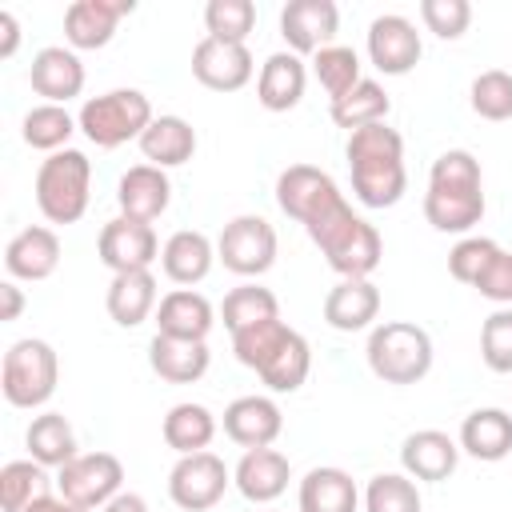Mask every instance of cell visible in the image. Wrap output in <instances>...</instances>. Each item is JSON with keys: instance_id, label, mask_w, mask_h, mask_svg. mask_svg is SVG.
I'll use <instances>...</instances> for the list:
<instances>
[{"instance_id": "obj_1", "label": "cell", "mask_w": 512, "mask_h": 512, "mask_svg": "<svg viewBox=\"0 0 512 512\" xmlns=\"http://www.w3.org/2000/svg\"><path fill=\"white\" fill-rule=\"evenodd\" d=\"M424 220L436 232H468L484 220V176L480 160L464 148H448L432 160Z\"/></svg>"}, {"instance_id": "obj_2", "label": "cell", "mask_w": 512, "mask_h": 512, "mask_svg": "<svg viewBox=\"0 0 512 512\" xmlns=\"http://www.w3.org/2000/svg\"><path fill=\"white\" fill-rule=\"evenodd\" d=\"M348 168H352V192L364 208H392L404 188H408V172H404V140L396 128L380 124H364L356 132H348Z\"/></svg>"}, {"instance_id": "obj_3", "label": "cell", "mask_w": 512, "mask_h": 512, "mask_svg": "<svg viewBox=\"0 0 512 512\" xmlns=\"http://www.w3.org/2000/svg\"><path fill=\"white\" fill-rule=\"evenodd\" d=\"M308 240L320 248V256L328 260V268L340 280H368L384 256V240L380 232L352 212V204H340L332 216H324L320 224L308 228Z\"/></svg>"}, {"instance_id": "obj_4", "label": "cell", "mask_w": 512, "mask_h": 512, "mask_svg": "<svg viewBox=\"0 0 512 512\" xmlns=\"http://www.w3.org/2000/svg\"><path fill=\"white\" fill-rule=\"evenodd\" d=\"M368 368L384 384H416L432 372V336L412 320H384L368 336Z\"/></svg>"}, {"instance_id": "obj_5", "label": "cell", "mask_w": 512, "mask_h": 512, "mask_svg": "<svg viewBox=\"0 0 512 512\" xmlns=\"http://www.w3.org/2000/svg\"><path fill=\"white\" fill-rule=\"evenodd\" d=\"M152 104L140 88H112V92H100L92 100H84L76 124L80 132L96 144V148H120L128 140H140L144 128L152 124Z\"/></svg>"}, {"instance_id": "obj_6", "label": "cell", "mask_w": 512, "mask_h": 512, "mask_svg": "<svg viewBox=\"0 0 512 512\" xmlns=\"http://www.w3.org/2000/svg\"><path fill=\"white\" fill-rule=\"evenodd\" d=\"M88 188H92L88 156L76 148L52 152L36 172V208L52 224H76L88 212Z\"/></svg>"}, {"instance_id": "obj_7", "label": "cell", "mask_w": 512, "mask_h": 512, "mask_svg": "<svg viewBox=\"0 0 512 512\" xmlns=\"http://www.w3.org/2000/svg\"><path fill=\"white\" fill-rule=\"evenodd\" d=\"M60 380V360L56 348L48 340H16L4 352V368H0V388L4 400L12 408H40L48 404V396L56 392Z\"/></svg>"}, {"instance_id": "obj_8", "label": "cell", "mask_w": 512, "mask_h": 512, "mask_svg": "<svg viewBox=\"0 0 512 512\" xmlns=\"http://www.w3.org/2000/svg\"><path fill=\"white\" fill-rule=\"evenodd\" d=\"M276 204L284 216H292L296 224H304V232L312 224H320L324 216H332L344 200V192L336 188V180L324 172V168H312V164H288L280 176H276Z\"/></svg>"}, {"instance_id": "obj_9", "label": "cell", "mask_w": 512, "mask_h": 512, "mask_svg": "<svg viewBox=\"0 0 512 512\" xmlns=\"http://www.w3.org/2000/svg\"><path fill=\"white\" fill-rule=\"evenodd\" d=\"M216 260L236 276H264L276 264V228L264 216H236L216 240Z\"/></svg>"}, {"instance_id": "obj_10", "label": "cell", "mask_w": 512, "mask_h": 512, "mask_svg": "<svg viewBox=\"0 0 512 512\" xmlns=\"http://www.w3.org/2000/svg\"><path fill=\"white\" fill-rule=\"evenodd\" d=\"M124 484V464L112 452H80L76 460H68L56 472V488L68 504L80 508H104L112 496H120Z\"/></svg>"}, {"instance_id": "obj_11", "label": "cell", "mask_w": 512, "mask_h": 512, "mask_svg": "<svg viewBox=\"0 0 512 512\" xmlns=\"http://www.w3.org/2000/svg\"><path fill=\"white\" fill-rule=\"evenodd\" d=\"M228 484H232V472L216 452L180 456L172 464V472H168V496L184 512H208L212 504H220Z\"/></svg>"}, {"instance_id": "obj_12", "label": "cell", "mask_w": 512, "mask_h": 512, "mask_svg": "<svg viewBox=\"0 0 512 512\" xmlns=\"http://www.w3.org/2000/svg\"><path fill=\"white\" fill-rule=\"evenodd\" d=\"M100 264L116 272H144L152 268V260L160 256V240H156V228L152 224H140V220H128V216H116L100 228Z\"/></svg>"}, {"instance_id": "obj_13", "label": "cell", "mask_w": 512, "mask_h": 512, "mask_svg": "<svg viewBox=\"0 0 512 512\" xmlns=\"http://www.w3.org/2000/svg\"><path fill=\"white\" fill-rule=\"evenodd\" d=\"M424 44H420V32L408 16H396V12H384L368 24V56L372 64L384 72V76H404L416 68Z\"/></svg>"}, {"instance_id": "obj_14", "label": "cell", "mask_w": 512, "mask_h": 512, "mask_svg": "<svg viewBox=\"0 0 512 512\" xmlns=\"http://www.w3.org/2000/svg\"><path fill=\"white\" fill-rule=\"evenodd\" d=\"M192 76L212 92H236L252 80V52H248V44L204 36L192 48Z\"/></svg>"}, {"instance_id": "obj_15", "label": "cell", "mask_w": 512, "mask_h": 512, "mask_svg": "<svg viewBox=\"0 0 512 512\" xmlns=\"http://www.w3.org/2000/svg\"><path fill=\"white\" fill-rule=\"evenodd\" d=\"M336 28H340V8L332 0H292L280 8V36L296 56L328 48Z\"/></svg>"}, {"instance_id": "obj_16", "label": "cell", "mask_w": 512, "mask_h": 512, "mask_svg": "<svg viewBox=\"0 0 512 512\" xmlns=\"http://www.w3.org/2000/svg\"><path fill=\"white\" fill-rule=\"evenodd\" d=\"M116 204H120V216H128V220H140V224L160 220L172 204L168 172L156 164H132L116 184Z\"/></svg>"}, {"instance_id": "obj_17", "label": "cell", "mask_w": 512, "mask_h": 512, "mask_svg": "<svg viewBox=\"0 0 512 512\" xmlns=\"http://www.w3.org/2000/svg\"><path fill=\"white\" fill-rule=\"evenodd\" d=\"M284 428V412L272 396H240L224 408V436L232 444L248 448H272V440Z\"/></svg>"}, {"instance_id": "obj_18", "label": "cell", "mask_w": 512, "mask_h": 512, "mask_svg": "<svg viewBox=\"0 0 512 512\" xmlns=\"http://www.w3.org/2000/svg\"><path fill=\"white\" fill-rule=\"evenodd\" d=\"M132 0H76L64 12V40L72 48H104L116 36V24L132 12Z\"/></svg>"}, {"instance_id": "obj_19", "label": "cell", "mask_w": 512, "mask_h": 512, "mask_svg": "<svg viewBox=\"0 0 512 512\" xmlns=\"http://www.w3.org/2000/svg\"><path fill=\"white\" fill-rule=\"evenodd\" d=\"M400 464H404V472H408L412 480L436 484V480H448V476L456 472V464H460V444H456L448 432H440V428H420V432L404 436V444H400Z\"/></svg>"}, {"instance_id": "obj_20", "label": "cell", "mask_w": 512, "mask_h": 512, "mask_svg": "<svg viewBox=\"0 0 512 512\" xmlns=\"http://www.w3.org/2000/svg\"><path fill=\"white\" fill-rule=\"evenodd\" d=\"M28 80H32V92L44 96L48 104H68L84 88V64H80V56L72 48L52 44V48H40L32 56Z\"/></svg>"}, {"instance_id": "obj_21", "label": "cell", "mask_w": 512, "mask_h": 512, "mask_svg": "<svg viewBox=\"0 0 512 512\" xmlns=\"http://www.w3.org/2000/svg\"><path fill=\"white\" fill-rule=\"evenodd\" d=\"M292 480V464L276 448H248L232 472V484L240 488L244 500L252 504H272Z\"/></svg>"}, {"instance_id": "obj_22", "label": "cell", "mask_w": 512, "mask_h": 512, "mask_svg": "<svg viewBox=\"0 0 512 512\" xmlns=\"http://www.w3.org/2000/svg\"><path fill=\"white\" fill-rule=\"evenodd\" d=\"M60 264V236L52 228H20L4 248V268L12 280H48Z\"/></svg>"}, {"instance_id": "obj_23", "label": "cell", "mask_w": 512, "mask_h": 512, "mask_svg": "<svg viewBox=\"0 0 512 512\" xmlns=\"http://www.w3.org/2000/svg\"><path fill=\"white\" fill-rule=\"evenodd\" d=\"M216 324V312L208 304V296L192 292V288H172L168 296H160L156 304V332L160 336H180V340H204Z\"/></svg>"}, {"instance_id": "obj_24", "label": "cell", "mask_w": 512, "mask_h": 512, "mask_svg": "<svg viewBox=\"0 0 512 512\" xmlns=\"http://www.w3.org/2000/svg\"><path fill=\"white\" fill-rule=\"evenodd\" d=\"M148 364L160 380L168 384H196L208 364H212V352L204 340H180V336H152L148 344Z\"/></svg>"}, {"instance_id": "obj_25", "label": "cell", "mask_w": 512, "mask_h": 512, "mask_svg": "<svg viewBox=\"0 0 512 512\" xmlns=\"http://www.w3.org/2000/svg\"><path fill=\"white\" fill-rule=\"evenodd\" d=\"M212 260H216V248H212V240L204 236V232H196V228H180V232H172L168 240H164V248H160V268H164V276L172 280V284H200L208 272H212Z\"/></svg>"}, {"instance_id": "obj_26", "label": "cell", "mask_w": 512, "mask_h": 512, "mask_svg": "<svg viewBox=\"0 0 512 512\" xmlns=\"http://www.w3.org/2000/svg\"><path fill=\"white\" fill-rule=\"evenodd\" d=\"M304 84H308L304 60H300L296 52H272V56L260 64L256 100H260L268 112H288V108H296V104H300Z\"/></svg>"}, {"instance_id": "obj_27", "label": "cell", "mask_w": 512, "mask_h": 512, "mask_svg": "<svg viewBox=\"0 0 512 512\" xmlns=\"http://www.w3.org/2000/svg\"><path fill=\"white\" fill-rule=\"evenodd\" d=\"M380 316V288L372 280H340L324 296V320L336 332H360Z\"/></svg>"}, {"instance_id": "obj_28", "label": "cell", "mask_w": 512, "mask_h": 512, "mask_svg": "<svg viewBox=\"0 0 512 512\" xmlns=\"http://www.w3.org/2000/svg\"><path fill=\"white\" fill-rule=\"evenodd\" d=\"M460 452L496 464L512 452V416L504 408H476L460 424Z\"/></svg>"}, {"instance_id": "obj_29", "label": "cell", "mask_w": 512, "mask_h": 512, "mask_svg": "<svg viewBox=\"0 0 512 512\" xmlns=\"http://www.w3.org/2000/svg\"><path fill=\"white\" fill-rule=\"evenodd\" d=\"M104 304H108V316L120 328L144 324L156 312V276H152V268H144V272H116L112 284H108Z\"/></svg>"}, {"instance_id": "obj_30", "label": "cell", "mask_w": 512, "mask_h": 512, "mask_svg": "<svg viewBox=\"0 0 512 512\" xmlns=\"http://www.w3.org/2000/svg\"><path fill=\"white\" fill-rule=\"evenodd\" d=\"M140 152L148 164L156 168H176V164H188L192 152H196V128L184 120V116H156L144 136H140Z\"/></svg>"}, {"instance_id": "obj_31", "label": "cell", "mask_w": 512, "mask_h": 512, "mask_svg": "<svg viewBox=\"0 0 512 512\" xmlns=\"http://www.w3.org/2000/svg\"><path fill=\"white\" fill-rule=\"evenodd\" d=\"M24 444H28V460L44 464V468H64L68 460H76V432L68 424V416L60 412H40L32 416L28 432H24Z\"/></svg>"}, {"instance_id": "obj_32", "label": "cell", "mask_w": 512, "mask_h": 512, "mask_svg": "<svg viewBox=\"0 0 512 512\" xmlns=\"http://www.w3.org/2000/svg\"><path fill=\"white\" fill-rule=\"evenodd\" d=\"M360 488L344 468H312L300 480V512H356Z\"/></svg>"}, {"instance_id": "obj_33", "label": "cell", "mask_w": 512, "mask_h": 512, "mask_svg": "<svg viewBox=\"0 0 512 512\" xmlns=\"http://www.w3.org/2000/svg\"><path fill=\"white\" fill-rule=\"evenodd\" d=\"M308 368H312V348H308V340L296 328H288V336L272 348V356L256 368V376L272 392H296L308 380Z\"/></svg>"}, {"instance_id": "obj_34", "label": "cell", "mask_w": 512, "mask_h": 512, "mask_svg": "<svg viewBox=\"0 0 512 512\" xmlns=\"http://www.w3.org/2000/svg\"><path fill=\"white\" fill-rule=\"evenodd\" d=\"M164 444L180 456H192V452H208L212 436H216V416L204 408V404H172L168 416H164Z\"/></svg>"}, {"instance_id": "obj_35", "label": "cell", "mask_w": 512, "mask_h": 512, "mask_svg": "<svg viewBox=\"0 0 512 512\" xmlns=\"http://www.w3.org/2000/svg\"><path fill=\"white\" fill-rule=\"evenodd\" d=\"M388 112H392V100H388V92L376 80H360L348 96H340V100L328 104L332 124L336 128H348V132L364 128V124H380V120H388Z\"/></svg>"}, {"instance_id": "obj_36", "label": "cell", "mask_w": 512, "mask_h": 512, "mask_svg": "<svg viewBox=\"0 0 512 512\" xmlns=\"http://www.w3.org/2000/svg\"><path fill=\"white\" fill-rule=\"evenodd\" d=\"M48 468L36 460H8L0 468V508L4 512H24L28 504H36L48 492Z\"/></svg>"}, {"instance_id": "obj_37", "label": "cell", "mask_w": 512, "mask_h": 512, "mask_svg": "<svg viewBox=\"0 0 512 512\" xmlns=\"http://www.w3.org/2000/svg\"><path fill=\"white\" fill-rule=\"evenodd\" d=\"M80 124L72 120V112L64 104H36L24 112V124H20V136L28 148H40V152H64L68 136L76 132Z\"/></svg>"}, {"instance_id": "obj_38", "label": "cell", "mask_w": 512, "mask_h": 512, "mask_svg": "<svg viewBox=\"0 0 512 512\" xmlns=\"http://www.w3.org/2000/svg\"><path fill=\"white\" fill-rule=\"evenodd\" d=\"M220 316H224V328L236 336V332H244V328H252V324L276 320V316H280V304H276V296H272L268 288H260V284H240V288H232V292L224 296Z\"/></svg>"}, {"instance_id": "obj_39", "label": "cell", "mask_w": 512, "mask_h": 512, "mask_svg": "<svg viewBox=\"0 0 512 512\" xmlns=\"http://www.w3.org/2000/svg\"><path fill=\"white\" fill-rule=\"evenodd\" d=\"M312 72H316L320 88L328 92V100L348 96V92L364 80V76H360V56H356L352 48H344V44H328V48H320L316 60H312Z\"/></svg>"}, {"instance_id": "obj_40", "label": "cell", "mask_w": 512, "mask_h": 512, "mask_svg": "<svg viewBox=\"0 0 512 512\" xmlns=\"http://www.w3.org/2000/svg\"><path fill=\"white\" fill-rule=\"evenodd\" d=\"M420 488L408 472H380L364 488V512H420Z\"/></svg>"}, {"instance_id": "obj_41", "label": "cell", "mask_w": 512, "mask_h": 512, "mask_svg": "<svg viewBox=\"0 0 512 512\" xmlns=\"http://www.w3.org/2000/svg\"><path fill=\"white\" fill-rule=\"evenodd\" d=\"M204 28L216 40L244 44L248 32L256 28V4L252 0H208L204 8Z\"/></svg>"}, {"instance_id": "obj_42", "label": "cell", "mask_w": 512, "mask_h": 512, "mask_svg": "<svg viewBox=\"0 0 512 512\" xmlns=\"http://www.w3.org/2000/svg\"><path fill=\"white\" fill-rule=\"evenodd\" d=\"M468 96H472V112L480 120H512V72H504V68L480 72L472 80Z\"/></svg>"}, {"instance_id": "obj_43", "label": "cell", "mask_w": 512, "mask_h": 512, "mask_svg": "<svg viewBox=\"0 0 512 512\" xmlns=\"http://www.w3.org/2000/svg\"><path fill=\"white\" fill-rule=\"evenodd\" d=\"M284 336H288V324L276 316V320H264V324H252V328L236 332V336H232V352H236V360H240L244 368L256 372V368L272 356V348H276Z\"/></svg>"}, {"instance_id": "obj_44", "label": "cell", "mask_w": 512, "mask_h": 512, "mask_svg": "<svg viewBox=\"0 0 512 512\" xmlns=\"http://www.w3.org/2000/svg\"><path fill=\"white\" fill-rule=\"evenodd\" d=\"M480 360L492 372H512V308H496L480 328Z\"/></svg>"}, {"instance_id": "obj_45", "label": "cell", "mask_w": 512, "mask_h": 512, "mask_svg": "<svg viewBox=\"0 0 512 512\" xmlns=\"http://www.w3.org/2000/svg\"><path fill=\"white\" fill-rule=\"evenodd\" d=\"M420 20L440 40H460L472 24V4L468 0H420Z\"/></svg>"}, {"instance_id": "obj_46", "label": "cell", "mask_w": 512, "mask_h": 512, "mask_svg": "<svg viewBox=\"0 0 512 512\" xmlns=\"http://www.w3.org/2000/svg\"><path fill=\"white\" fill-rule=\"evenodd\" d=\"M496 252H500L496 240H488V236H464V240L448 252V272H452V280H460V284H476L480 272L492 264Z\"/></svg>"}, {"instance_id": "obj_47", "label": "cell", "mask_w": 512, "mask_h": 512, "mask_svg": "<svg viewBox=\"0 0 512 512\" xmlns=\"http://www.w3.org/2000/svg\"><path fill=\"white\" fill-rule=\"evenodd\" d=\"M472 288H476L484 300H492V304H500V308H512V252L500 248Z\"/></svg>"}, {"instance_id": "obj_48", "label": "cell", "mask_w": 512, "mask_h": 512, "mask_svg": "<svg viewBox=\"0 0 512 512\" xmlns=\"http://www.w3.org/2000/svg\"><path fill=\"white\" fill-rule=\"evenodd\" d=\"M24 312V292L16 288V280H4L0 284V320H20Z\"/></svg>"}, {"instance_id": "obj_49", "label": "cell", "mask_w": 512, "mask_h": 512, "mask_svg": "<svg viewBox=\"0 0 512 512\" xmlns=\"http://www.w3.org/2000/svg\"><path fill=\"white\" fill-rule=\"evenodd\" d=\"M20 44V24L12 12H0V56H12Z\"/></svg>"}, {"instance_id": "obj_50", "label": "cell", "mask_w": 512, "mask_h": 512, "mask_svg": "<svg viewBox=\"0 0 512 512\" xmlns=\"http://www.w3.org/2000/svg\"><path fill=\"white\" fill-rule=\"evenodd\" d=\"M100 512H148V500H144L140 492H120V496H112Z\"/></svg>"}, {"instance_id": "obj_51", "label": "cell", "mask_w": 512, "mask_h": 512, "mask_svg": "<svg viewBox=\"0 0 512 512\" xmlns=\"http://www.w3.org/2000/svg\"><path fill=\"white\" fill-rule=\"evenodd\" d=\"M24 512H88V508H80V504H68L64 496H40L36 504H28Z\"/></svg>"}, {"instance_id": "obj_52", "label": "cell", "mask_w": 512, "mask_h": 512, "mask_svg": "<svg viewBox=\"0 0 512 512\" xmlns=\"http://www.w3.org/2000/svg\"><path fill=\"white\" fill-rule=\"evenodd\" d=\"M264 512H268V508H264Z\"/></svg>"}]
</instances>
